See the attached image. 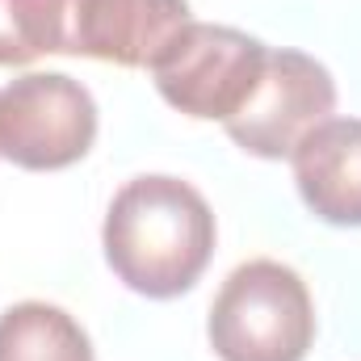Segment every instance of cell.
Instances as JSON below:
<instances>
[{
  "label": "cell",
  "instance_id": "6da1fadb",
  "mask_svg": "<svg viewBox=\"0 0 361 361\" xmlns=\"http://www.w3.org/2000/svg\"><path fill=\"white\" fill-rule=\"evenodd\" d=\"M101 244L126 290L177 298L197 286L214 257V210L180 177H135L114 193Z\"/></svg>",
  "mask_w": 361,
  "mask_h": 361
},
{
  "label": "cell",
  "instance_id": "7a4b0ae2",
  "mask_svg": "<svg viewBox=\"0 0 361 361\" xmlns=\"http://www.w3.org/2000/svg\"><path fill=\"white\" fill-rule=\"evenodd\" d=\"M219 361H302L315 345V302L281 261H248L223 281L206 324Z\"/></svg>",
  "mask_w": 361,
  "mask_h": 361
},
{
  "label": "cell",
  "instance_id": "3957f363",
  "mask_svg": "<svg viewBox=\"0 0 361 361\" xmlns=\"http://www.w3.org/2000/svg\"><path fill=\"white\" fill-rule=\"evenodd\" d=\"M269 47L244 30L189 21L147 68L160 97L197 122H227L261 85Z\"/></svg>",
  "mask_w": 361,
  "mask_h": 361
},
{
  "label": "cell",
  "instance_id": "277c9868",
  "mask_svg": "<svg viewBox=\"0 0 361 361\" xmlns=\"http://www.w3.org/2000/svg\"><path fill=\"white\" fill-rule=\"evenodd\" d=\"M97 139V101L63 72H25L0 89V156L25 173H59Z\"/></svg>",
  "mask_w": 361,
  "mask_h": 361
},
{
  "label": "cell",
  "instance_id": "5b68a950",
  "mask_svg": "<svg viewBox=\"0 0 361 361\" xmlns=\"http://www.w3.org/2000/svg\"><path fill=\"white\" fill-rule=\"evenodd\" d=\"M336 80L332 72L290 47H269L261 85L244 101L235 118H227V135L240 152L257 160H290L294 147L332 118Z\"/></svg>",
  "mask_w": 361,
  "mask_h": 361
},
{
  "label": "cell",
  "instance_id": "8992f818",
  "mask_svg": "<svg viewBox=\"0 0 361 361\" xmlns=\"http://www.w3.org/2000/svg\"><path fill=\"white\" fill-rule=\"evenodd\" d=\"M180 25H189V0H76L68 55L152 68Z\"/></svg>",
  "mask_w": 361,
  "mask_h": 361
},
{
  "label": "cell",
  "instance_id": "52a82bcc",
  "mask_svg": "<svg viewBox=\"0 0 361 361\" xmlns=\"http://www.w3.org/2000/svg\"><path fill=\"white\" fill-rule=\"evenodd\" d=\"M307 210L332 227H361V118H328L290 156Z\"/></svg>",
  "mask_w": 361,
  "mask_h": 361
},
{
  "label": "cell",
  "instance_id": "ba28073f",
  "mask_svg": "<svg viewBox=\"0 0 361 361\" xmlns=\"http://www.w3.org/2000/svg\"><path fill=\"white\" fill-rule=\"evenodd\" d=\"M0 361H97L89 332L51 302H17L0 315Z\"/></svg>",
  "mask_w": 361,
  "mask_h": 361
},
{
  "label": "cell",
  "instance_id": "9c48e42d",
  "mask_svg": "<svg viewBox=\"0 0 361 361\" xmlns=\"http://www.w3.org/2000/svg\"><path fill=\"white\" fill-rule=\"evenodd\" d=\"M72 4L76 0H0V68L68 55Z\"/></svg>",
  "mask_w": 361,
  "mask_h": 361
}]
</instances>
